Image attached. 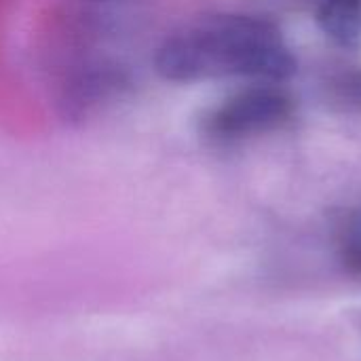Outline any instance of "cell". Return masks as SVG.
Wrapping results in <instances>:
<instances>
[{"instance_id": "cell-1", "label": "cell", "mask_w": 361, "mask_h": 361, "mask_svg": "<svg viewBox=\"0 0 361 361\" xmlns=\"http://www.w3.org/2000/svg\"><path fill=\"white\" fill-rule=\"evenodd\" d=\"M154 68L182 85L226 78L281 82L294 74L296 59L269 17L214 13L171 32L154 53Z\"/></svg>"}, {"instance_id": "cell-2", "label": "cell", "mask_w": 361, "mask_h": 361, "mask_svg": "<svg viewBox=\"0 0 361 361\" xmlns=\"http://www.w3.org/2000/svg\"><path fill=\"white\" fill-rule=\"evenodd\" d=\"M294 108L292 95L279 82H247L203 116V133L220 144L269 135L292 121Z\"/></svg>"}, {"instance_id": "cell-3", "label": "cell", "mask_w": 361, "mask_h": 361, "mask_svg": "<svg viewBox=\"0 0 361 361\" xmlns=\"http://www.w3.org/2000/svg\"><path fill=\"white\" fill-rule=\"evenodd\" d=\"M131 89L129 70L110 57L85 59L76 63L61 80L57 106L68 121H89L114 108Z\"/></svg>"}, {"instance_id": "cell-4", "label": "cell", "mask_w": 361, "mask_h": 361, "mask_svg": "<svg viewBox=\"0 0 361 361\" xmlns=\"http://www.w3.org/2000/svg\"><path fill=\"white\" fill-rule=\"evenodd\" d=\"M315 19L336 47L361 49V0H322L315 6Z\"/></svg>"}, {"instance_id": "cell-5", "label": "cell", "mask_w": 361, "mask_h": 361, "mask_svg": "<svg viewBox=\"0 0 361 361\" xmlns=\"http://www.w3.org/2000/svg\"><path fill=\"white\" fill-rule=\"evenodd\" d=\"M338 258L349 275L361 279V205L345 218L338 231Z\"/></svg>"}, {"instance_id": "cell-6", "label": "cell", "mask_w": 361, "mask_h": 361, "mask_svg": "<svg viewBox=\"0 0 361 361\" xmlns=\"http://www.w3.org/2000/svg\"><path fill=\"white\" fill-rule=\"evenodd\" d=\"M336 97L338 102L361 108V76H343L336 82Z\"/></svg>"}, {"instance_id": "cell-7", "label": "cell", "mask_w": 361, "mask_h": 361, "mask_svg": "<svg viewBox=\"0 0 361 361\" xmlns=\"http://www.w3.org/2000/svg\"><path fill=\"white\" fill-rule=\"evenodd\" d=\"M250 2L264 11H294V8H307V6L315 8L322 0H250Z\"/></svg>"}, {"instance_id": "cell-8", "label": "cell", "mask_w": 361, "mask_h": 361, "mask_svg": "<svg viewBox=\"0 0 361 361\" xmlns=\"http://www.w3.org/2000/svg\"><path fill=\"white\" fill-rule=\"evenodd\" d=\"M82 2H114V0H82Z\"/></svg>"}]
</instances>
